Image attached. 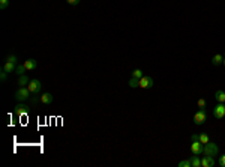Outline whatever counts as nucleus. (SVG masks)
I'll use <instances>...</instances> for the list:
<instances>
[{"instance_id":"obj_1","label":"nucleus","mask_w":225,"mask_h":167,"mask_svg":"<svg viewBox=\"0 0 225 167\" xmlns=\"http://www.w3.org/2000/svg\"><path fill=\"white\" fill-rule=\"evenodd\" d=\"M30 97H32V92L29 91L27 86H20L18 91L15 92V99H17L18 103H23V101L29 99Z\"/></svg>"},{"instance_id":"obj_2","label":"nucleus","mask_w":225,"mask_h":167,"mask_svg":"<svg viewBox=\"0 0 225 167\" xmlns=\"http://www.w3.org/2000/svg\"><path fill=\"white\" fill-rule=\"evenodd\" d=\"M219 152V148L216 143H213V142H209V143H206L204 148H203V153L204 155H209V157H216Z\"/></svg>"},{"instance_id":"obj_3","label":"nucleus","mask_w":225,"mask_h":167,"mask_svg":"<svg viewBox=\"0 0 225 167\" xmlns=\"http://www.w3.org/2000/svg\"><path fill=\"white\" fill-rule=\"evenodd\" d=\"M29 91L32 92V95H38L39 92H41L42 89V84L39 80H36V78H33V80H30V83H29Z\"/></svg>"},{"instance_id":"obj_4","label":"nucleus","mask_w":225,"mask_h":167,"mask_svg":"<svg viewBox=\"0 0 225 167\" xmlns=\"http://www.w3.org/2000/svg\"><path fill=\"white\" fill-rule=\"evenodd\" d=\"M206 119H207V114H206L204 109H200V110L194 114V122H195V125H203V124L206 122Z\"/></svg>"},{"instance_id":"obj_5","label":"nucleus","mask_w":225,"mask_h":167,"mask_svg":"<svg viewBox=\"0 0 225 167\" xmlns=\"http://www.w3.org/2000/svg\"><path fill=\"white\" fill-rule=\"evenodd\" d=\"M213 116L216 119L225 118V103H219V104L213 109Z\"/></svg>"},{"instance_id":"obj_6","label":"nucleus","mask_w":225,"mask_h":167,"mask_svg":"<svg viewBox=\"0 0 225 167\" xmlns=\"http://www.w3.org/2000/svg\"><path fill=\"white\" fill-rule=\"evenodd\" d=\"M140 87H141V89H150V87H153V78L149 75H143L140 78Z\"/></svg>"},{"instance_id":"obj_7","label":"nucleus","mask_w":225,"mask_h":167,"mask_svg":"<svg viewBox=\"0 0 225 167\" xmlns=\"http://www.w3.org/2000/svg\"><path fill=\"white\" fill-rule=\"evenodd\" d=\"M203 148H204V145H203L200 140H192L191 151L194 155H201V153H203Z\"/></svg>"},{"instance_id":"obj_8","label":"nucleus","mask_w":225,"mask_h":167,"mask_svg":"<svg viewBox=\"0 0 225 167\" xmlns=\"http://www.w3.org/2000/svg\"><path fill=\"white\" fill-rule=\"evenodd\" d=\"M216 164V161H215V157H209V155H204L203 158H201V166L203 167H213Z\"/></svg>"},{"instance_id":"obj_9","label":"nucleus","mask_w":225,"mask_h":167,"mask_svg":"<svg viewBox=\"0 0 225 167\" xmlns=\"http://www.w3.org/2000/svg\"><path fill=\"white\" fill-rule=\"evenodd\" d=\"M15 113H17L18 116H23V114H27V113H29V105L23 104V103H18V104L15 105Z\"/></svg>"},{"instance_id":"obj_10","label":"nucleus","mask_w":225,"mask_h":167,"mask_svg":"<svg viewBox=\"0 0 225 167\" xmlns=\"http://www.w3.org/2000/svg\"><path fill=\"white\" fill-rule=\"evenodd\" d=\"M53 99H54V98H53V95H51L50 92H45V93H42L41 95V103L42 104H51V103H53Z\"/></svg>"},{"instance_id":"obj_11","label":"nucleus","mask_w":225,"mask_h":167,"mask_svg":"<svg viewBox=\"0 0 225 167\" xmlns=\"http://www.w3.org/2000/svg\"><path fill=\"white\" fill-rule=\"evenodd\" d=\"M23 65L26 66L27 71H33L35 68H36V60H35V59H27V60H24Z\"/></svg>"},{"instance_id":"obj_12","label":"nucleus","mask_w":225,"mask_h":167,"mask_svg":"<svg viewBox=\"0 0 225 167\" xmlns=\"http://www.w3.org/2000/svg\"><path fill=\"white\" fill-rule=\"evenodd\" d=\"M15 70H17V66H15V63H12V62H6L3 65V71H6L8 74H9V72H15Z\"/></svg>"},{"instance_id":"obj_13","label":"nucleus","mask_w":225,"mask_h":167,"mask_svg":"<svg viewBox=\"0 0 225 167\" xmlns=\"http://www.w3.org/2000/svg\"><path fill=\"white\" fill-rule=\"evenodd\" d=\"M189 160H191L192 167H201V158H200L198 155H194V157H191Z\"/></svg>"},{"instance_id":"obj_14","label":"nucleus","mask_w":225,"mask_h":167,"mask_svg":"<svg viewBox=\"0 0 225 167\" xmlns=\"http://www.w3.org/2000/svg\"><path fill=\"white\" fill-rule=\"evenodd\" d=\"M212 62H213L215 66H218V65H221V63L224 62V56L222 54H215L213 56V59H212Z\"/></svg>"},{"instance_id":"obj_15","label":"nucleus","mask_w":225,"mask_h":167,"mask_svg":"<svg viewBox=\"0 0 225 167\" xmlns=\"http://www.w3.org/2000/svg\"><path fill=\"white\" fill-rule=\"evenodd\" d=\"M29 83H30V78H29L27 75L18 77V84H20V86H29Z\"/></svg>"},{"instance_id":"obj_16","label":"nucleus","mask_w":225,"mask_h":167,"mask_svg":"<svg viewBox=\"0 0 225 167\" xmlns=\"http://www.w3.org/2000/svg\"><path fill=\"white\" fill-rule=\"evenodd\" d=\"M215 98H216V101H218V103H225V92L224 91H216Z\"/></svg>"},{"instance_id":"obj_17","label":"nucleus","mask_w":225,"mask_h":167,"mask_svg":"<svg viewBox=\"0 0 225 167\" xmlns=\"http://www.w3.org/2000/svg\"><path fill=\"white\" fill-rule=\"evenodd\" d=\"M26 66H24V65H18V66H17V70H15V74H17V75L20 77V75H24V72H26Z\"/></svg>"},{"instance_id":"obj_18","label":"nucleus","mask_w":225,"mask_h":167,"mask_svg":"<svg viewBox=\"0 0 225 167\" xmlns=\"http://www.w3.org/2000/svg\"><path fill=\"white\" fill-rule=\"evenodd\" d=\"M129 86L132 87V89H135V87H140V80H138V78H134V77H131Z\"/></svg>"},{"instance_id":"obj_19","label":"nucleus","mask_w":225,"mask_h":167,"mask_svg":"<svg viewBox=\"0 0 225 167\" xmlns=\"http://www.w3.org/2000/svg\"><path fill=\"white\" fill-rule=\"evenodd\" d=\"M198 140H200L203 145H206V143H209V142H210V137H209L207 134H200V136H198Z\"/></svg>"},{"instance_id":"obj_20","label":"nucleus","mask_w":225,"mask_h":167,"mask_svg":"<svg viewBox=\"0 0 225 167\" xmlns=\"http://www.w3.org/2000/svg\"><path fill=\"white\" fill-rule=\"evenodd\" d=\"M132 77L140 80V78L143 77V71H141V70H134V71H132Z\"/></svg>"},{"instance_id":"obj_21","label":"nucleus","mask_w":225,"mask_h":167,"mask_svg":"<svg viewBox=\"0 0 225 167\" xmlns=\"http://www.w3.org/2000/svg\"><path fill=\"white\" fill-rule=\"evenodd\" d=\"M179 167H192L191 166V160H183L179 163Z\"/></svg>"},{"instance_id":"obj_22","label":"nucleus","mask_w":225,"mask_h":167,"mask_svg":"<svg viewBox=\"0 0 225 167\" xmlns=\"http://www.w3.org/2000/svg\"><path fill=\"white\" fill-rule=\"evenodd\" d=\"M8 6H9V0H0V9L2 11H5Z\"/></svg>"},{"instance_id":"obj_23","label":"nucleus","mask_w":225,"mask_h":167,"mask_svg":"<svg viewBox=\"0 0 225 167\" xmlns=\"http://www.w3.org/2000/svg\"><path fill=\"white\" fill-rule=\"evenodd\" d=\"M6 62H12V63H17V56L15 54H9L6 57Z\"/></svg>"},{"instance_id":"obj_24","label":"nucleus","mask_w":225,"mask_h":167,"mask_svg":"<svg viewBox=\"0 0 225 167\" xmlns=\"http://www.w3.org/2000/svg\"><path fill=\"white\" fill-rule=\"evenodd\" d=\"M0 80H2L3 83H5V81L8 80V72H6V71L2 70V72H0Z\"/></svg>"},{"instance_id":"obj_25","label":"nucleus","mask_w":225,"mask_h":167,"mask_svg":"<svg viewBox=\"0 0 225 167\" xmlns=\"http://www.w3.org/2000/svg\"><path fill=\"white\" fill-rule=\"evenodd\" d=\"M198 107H200V109H204V107H206V99H204V98L198 99Z\"/></svg>"},{"instance_id":"obj_26","label":"nucleus","mask_w":225,"mask_h":167,"mask_svg":"<svg viewBox=\"0 0 225 167\" xmlns=\"http://www.w3.org/2000/svg\"><path fill=\"white\" fill-rule=\"evenodd\" d=\"M38 101H41V98H38L36 95H32V97H30V103H32V104H36Z\"/></svg>"},{"instance_id":"obj_27","label":"nucleus","mask_w":225,"mask_h":167,"mask_svg":"<svg viewBox=\"0 0 225 167\" xmlns=\"http://www.w3.org/2000/svg\"><path fill=\"white\" fill-rule=\"evenodd\" d=\"M218 163H219V166H221V167H225V153L222 155V157H219Z\"/></svg>"},{"instance_id":"obj_28","label":"nucleus","mask_w":225,"mask_h":167,"mask_svg":"<svg viewBox=\"0 0 225 167\" xmlns=\"http://www.w3.org/2000/svg\"><path fill=\"white\" fill-rule=\"evenodd\" d=\"M68 2V5H78L80 3V0H66Z\"/></svg>"},{"instance_id":"obj_29","label":"nucleus","mask_w":225,"mask_h":167,"mask_svg":"<svg viewBox=\"0 0 225 167\" xmlns=\"http://www.w3.org/2000/svg\"><path fill=\"white\" fill-rule=\"evenodd\" d=\"M191 139H192V140H198V134H192Z\"/></svg>"},{"instance_id":"obj_30","label":"nucleus","mask_w":225,"mask_h":167,"mask_svg":"<svg viewBox=\"0 0 225 167\" xmlns=\"http://www.w3.org/2000/svg\"><path fill=\"white\" fill-rule=\"evenodd\" d=\"M222 63H224V65H225V57H224V62H222Z\"/></svg>"}]
</instances>
